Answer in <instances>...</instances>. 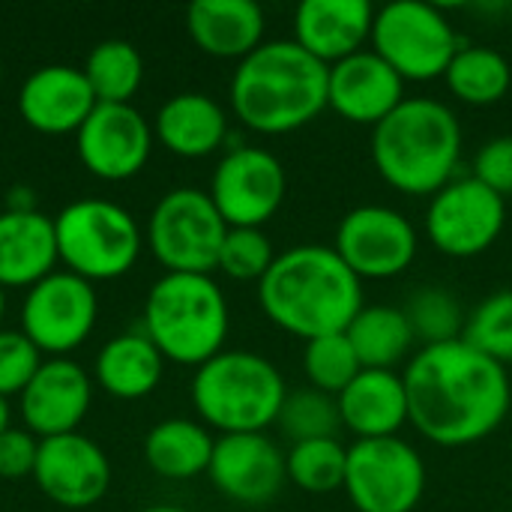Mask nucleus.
<instances>
[{"mask_svg":"<svg viewBox=\"0 0 512 512\" xmlns=\"http://www.w3.org/2000/svg\"><path fill=\"white\" fill-rule=\"evenodd\" d=\"M408 423L432 444L456 450L486 441L512 408L507 366L456 339L420 348L405 372Z\"/></svg>","mask_w":512,"mask_h":512,"instance_id":"nucleus-1","label":"nucleus"},{"mask_svg":"<svg viewBox=\"0 0 512 512\" xmlns=\"http://www.w3.org/2000/svg\"><path fill=\"white\" fill-rule=\"evenodd\" d=\"M258 306L279 330L312 342L345 333L363 303V282L333 246L303 243L276 255L258 282Z\"/></svg>","mask_w":512,"mask_h":512,"instance_id":"nucleus-2","label":"nucleus"},{"mask_svg":"<svg viewBox=\"0 0 512 512\" xmlns=\"http://www.w3.org/2000/svg\"><path fill=\"white\" fill-rule=\"evenodd\" d=\"M327 72L294 39H270L237 63L231 111L258 135H288L327 111Z\"/></svg>","mask_w":512,"mask_h":512,"instance_id":"nucleus-3","label":"nucleus"},{"mask_svg":"<svg viewBox=\"0 0 512 512\" xmlns=\"http://www.w3.org/2000/svg\"><path fill=\"white\" fill-rule=\"evenodd\" d=\"M462 123L456 111L429 96H408L372 129V165L402 195L432 198L462 162Z\"/></svg>","mask_w":512,"mask_h":512,"instance_id":"nucleus-4","label":"nucleus"},{"mask_svg":"<svg viewBox=\"0 0 512 512\" xmlns=\"http://www.w3.org/2000/svg\"><path fill=\"white\" fill-rule=\"evenodd\" d=\"M231 312L225 291L204 273H165L144 300V336L165 363L204 366L225 351Z\"/></svg>","mask_w":512,"mask_h":512,"instance_id":"nucleus-5","label":"nucleus"},{"mask_svg":"<svg viewBox=\"0 0 512 512\" xmlns=\"http://www.w3.org/2000/svg\"><path fill=\"white\" fill-rule=\"evenodd\" d=\"M189 396L207 429L249 435L279 420L288 387L273 360L255 351H222L195 369Z\"/></svg>","mask_w":512,"mask_h":512,"instance_id":"nucleus-6","label":"nucleus"},{"mask_svg":"<svg viewBox=\"0 0 512 512\" xmlns=\"http://www.w3.org/2000/svg\"><path fill=\"white\" fill-rule=\"evenodd\" d=\"M57 255L69 273L93 282L126 276L141 255V228L135 216L105 198H81L54 216Z\"/></svg>","mask_w":512,"mask_h":512,"instance_id":"nucleus-7","label":"nucleus"},{"mask_svg":"<svg viewBox=\"0 0 512 512\" xmlns=\"http://www.w3.org/2000/svg\"><path fill=\"white\" fill-rule=\"evenodd\" d=\"M369 48L387 60L405 84H423L444 78L462 42L438 6L423 0H393L375 9Z\"/></svg>","mask_w":512,"mask_h":512,"instance_id":"nucleus-8","label":"nucleus"},{"mask_svg":"<svg viewBox=\"0 0 512 512\" xmlns=\"http://www.w3.org/2000/svg\"><path fill=\"white\" fill-rule=\"evenodd\" d=\"M228 225L207 192L180 186L165 192L147 219V246L165 273H204L219 264Z\"/></svg>","mask_w":512,"mask_h":512,"instance_id":"nucleus-9","label":"nucleus"},{"mask_svg":"<svg viewBox=\"0 0 512 512\" xmlns=\"http://www.w3.org/2000/svg\"><path fill=\"white\" fill-rule=\"evenodd\" d=\"M342 489L357 512H414L426 492V462L399 435L354 441Z\"/></svg>","mask_w":512,"mask_h":512,"instance_id":"nucleus-10","label":"nucleus"},{"mask_svg":"<svg viewBox=\"0 0 512 512\" xmlns=\"http://www.w3.org/2000/svg\"><path fill=\"white\" fill-rule=\"evenodd\" d=\"M507 225V201L477 177H456L429 198L426 240L447 258H477L489 252Z\"/></svg>","mask_w":512,"mask_h":512,"instance_id":"nucleus-11","label":"nucleus"},{"mask_svg":"<svg viewBox=\"0 0 512 512\" xmlns=\"http://www.w3.org/2000/svg\"><path fill=\"white\" fill-rule=\"evenodd\" d=\"M333 249L360 282H381L402 276L414 264L420 252V237L414 222L396 207L363 204L342 216L333 237Z\"/></svg>","mask_w":512,"mask_h":512,"instance_id":"nucleus-12","label":"nucleus"},{"mask_svg":"<svg viewBox=\"0 0 512 512\" xmlns=\"http://www.w3.org/2000/svg\"><path fill=\"white\" fill-rule=\"evenodd\" d=\"M99 318L96 288L63 270L27 288L21 306V333L48 357H66L81 348Z\"/></svg>","mask_w":512,"mask_h":512,"instance_id":"nucleus-13","label":"nucleus"},{"mask_svg":"<svg viewBox=\"0 0 512 512\" xmlns=\"http://www.w3.org/2000/svg\"><path fill=\"white\" fill-rule=\"evenodd\" d=\"M288 174L279 156L264 147H231L213 177L210 201L228 228H264L282 207Z\"/></svg>","mask_w":512,"mask_h":512,"instance_id":"nucleus-14","label":"nucleus"},{"mask_svg":"<svg viewBox=\"0 0 512 512\" xmlns=\"http://www.w3.org/2000/svg\"><path fill=\"white\" fill-rule=\"evenodd\" d=\"M153 126L147 117L129 105L99 102L90 117L75 132V150L81 165L108 183L129 180L144 171L153 150Z\"/></svg>","mask_w":512,"mask_h":512,"instance_id":"nucleus-15","label":"nucleus"},{"mask_svg":"<svg viewBox=\"0 0 512 512\" xmlns=\"http://www.w3.org/2000/svg\"><path fill=\"white\" fill-rule=\"evenodd\" d=\"M33 480L48 501L66 510H87L105 498L111 486V462L96 441L69 432L39 441Z\"/></svg>","mask_w":512,"mask_h":512,"instance_id":"nucleus-16","label":"nucleus"},{"mask_svg":"<svg viewBox=\"0 0 512 512\" xmlns=\"http://www.w3.org/2000/svg\"><path fill=\"white\" fill-rule=\"evenodd\" d=\"M207 477L228 501L240 507H267L288 483L285 453L264 432L219 435Z\"/></svg>","mask_w":512,"mask_h":512,"instance_id":"nucleus-17","label":"nucleus"},{"mask_svg":"<svg viewBox=\"0 0 512 512\" xmlns=\"http://www.w3.org/2000/svg\"><path fill=\"white\" fill-rule=\"evenodd\" d=\"M405 81L372 48H363L327 72V108L354 126H378L405 102Z\"/></svg>","mask_w":512,"mask_h":512,"instance_id":"nucleus-18","label":"nucleus"},{"mask_svg":"<svg viewBox=\"0 0 512 512\" xmlns=\"http://www.w3.org/2000/svg\"><path fill=\"white\" fill-rule=\"evenodd\" d=\"M93 402L90 375L66 357H51L39 366L27 390L21 393L24 429L39 441L78 432Z\"/></svg>","mask_w":512,"mask_h":512,"instance_id":"nucleus-19","label":"nucleus"},{"mask_svg":"<svg viewBox=\"0 0 512 512\" xmlns=\"http://www.w3.org/2000/svg\"><path fill=\"white\" fill-rule=\"evenodd\" d=\"M96 96L84 78V69L51 63L27 75L18 93L21 120L42 135H69L96 108Z\"/></svg>","mask_w":512,"mask_h":512,"instance_id":"nucleus-20","label":"nucleus"},{"mask_svg":"<svg viewBox=\"0 0 512 512\" xmlns=\"http://www.w3.org/2000/svg\"><path fill=\"white\" fill-rule=\"evenodd\" d=\"M375 6L369 0H303L294 12V42L324 66L369 48Z\"/></svg>","mask_w":512,"mask_h":512,"instance_id":"nucleus-21","label":"nucleus"},{"mask_svg":"<svg viewBox=\"0 0 512 512\" xmlns=\"http://www.w3.org/2000/svg\"><path fill=\"white\" fill-rule=\"evenodd\" d=\"M342 429L357 441L396 438L408 423V390L396 369H360V375L336 396Z\"/></svg>","mask_w":512,"mask_h":512,"instance_id":"nucleus-22","label":"nucleus"},{"mask_svg":"<svg viewBox=\"0 0 512 512\" xmlns=\"http://www.w3.org/2000/svg\"><path fill=\"white\" fill-rule=\"evenodd\" d=\"M186 30L204 54L240 63L264 45L267 21L255 0H195Z\"/></svg>","mask_w":512,"mask_h":512,"instance_id":"nucleus-23","label":"nucleus"},{"mask_svg":"<svg viewBox=\"0 0 512 512\" xmlns=\"http://www.w3.org/2000/svg\"><path fill=\"white\" fill-rule=\"evenodd\" d=\"M57 234L54 219L33 213H0V288H33L54 273Z\"/></svg>","mask_w":512,"mask_h":512,"instance_id":"nucleus-24","label":"nucleus"},{"mask_svg":"<svg viewBox=\"0 0 512 512\" xmlns=\"http://www.w3.org/2000/svg\"><path fill=\"white\" fill-rule=\"evenodd\" d=\"M153 135L174 156L204 159L225 144L228 114L207 93H177L159 108Z\"/></svg>","mask_w":512,"mask_h":512,"instance_id":"nucleus-25","label":"nucleus"},{"mask_svg":"<svg viewBox=\"0 0 512 512\" xmlns=\"http://www.w3.org/2000/svg\"><path fill=\"white\" fill-rule=\"evenodd\" d=\"M165 372V357L159 354V348L141 333H123L108 339L99 354H96V384L123 402L132 399H144L150 396Z\"/></svg>","mask_w":512,"mask_h":512,"instance_id":"nucleus-26","label":"nucleus"},{"mask_svg":"<svg viewBox=\"0 0 512 512\" xmlns=\"http://www.w3.org/2000/svg\"><path fill=\"white\" fill-rule=\"evenodd\" d=\"M216 438L204 423L171 417L156 423L144 438V459L165 480H192L207 474Z\"/></svg>","mask_w":512,"mask_h":512,"instance_id":"nucleus-27","label":"nucleus"},{"mask_svg":"<svg viewBox=\"0 0 512 512\" xmlns=\"http://www.w3.org/2000/svg\"><path fill=\"white\" fill-rule=\"evenodd\" d=\"M363 369H396L414 357L417 336L405 309L387 303H369L345 330Z\"/></svg>","mask_w":512,"mask_h":512,"instance_id":"nucleus-28","label":"nucleus"},{"mask_svg":"<svg viewBox=\"0 0 512 512\" xmlns=\"http://www.w3.org/2000/svg\"><path fill=\"white\" fill-rule=\"evenodd\" d=\"M444 84L465 105H495L510 93L512 66L489 45H462L444 72Z\"/></svg>","mask_w":512,"mask_h":512,"instance_id":"nucleus-29","label":"nucleus"},{"mask_svg":"<svg viewBox=\"0 0 512 512\" xmlns=\"http://www.w3.org/2000/svg\"><path fill=\"white\" fill-rule=\"evenodd\" d=\"M84 78H87L96 102L129 105L144 81L141 51L126 39H105L87 54Z\"/></svg>","mask_w":512,"mask_h":512,"instance_id":"nucleus-30","label":"nucleus"},{"mask_svg":"<svg viewBox=\"0 0 512 512\" xmlns=\"http://www.w3.org/2000/svg\"><path fill=\"white\" fill-rule=\"evenodd\" d=\"M348 468V447L339 438H318L291 444L285 453V474L288 483L309 495H330L345 486Z\"/></svg>","mask_w":512,"mask_h":512,"instance_id":"nucleus-31","label":"nucleus"},{"mask_svg":"<svg viewBox=\"0 0 512 512\" xmlns=\"http://www.w3.org/2000/svg\"><path fill=\"white\" fill-rule=\"evenodd\" d=\"M405 315L411 321V330L417 336V342L426 345H444V342H456L465 336L468 327V315L462 309V303L456 300V294H450L441 285H429L420 288L408 306Z\"/></svg>","mask_w":512,"mask_h":512,"instance_id":"nucleus-32","label":"nucleus"},{"mask_svg":"<svg viewBox=\"0 0 512 512\" xmlns=\"http://www.w3.org/2000/svg\"><path fill=\"white\" fill-rule=\"evenodd\" d=\"M279 432L291 441H318V438H339L342 420H339V405L333 396L321 390H297L285 396V405L276 420Z\"/></svg>","mask_w":512,"mask_h":512,"instance_id":"nucleus-33","label":"nucleus"},{"mask_svg":"<svg viewBox=\"0 0 512 512\" xmlns=\"http://www.w3.org/2000/svg\"><path fill=\"white\" fill-rule=\"evenodd\" d=\"M360 369L363 366L345 333H330V336H318L306 342L303 372L312 390H321L336 399L360 375Z\"/></svg>","mask_w":512,"mask_h":512,"instance_id":"nucleus-34","label":"nucleus"},{"mask_svg":"<svg viewBox=\"0 0 512 512\" xmlns=\"http://www.w3.org/2000/svg\"><path fill=\"white\" fill-rule=\"evenodd\" d=\"M465 342H471L486 357L501 366H512V288L489 294L471 315L465 327Z\"/></svg>","mask_w":512,"mask_h":512,"instance_id":"nucleus-35","label":"nucleus"},{"mask_svg":"<svg viewBox=\"0 0 512 512\" xmlns=\"http://www.w3.org/2000/svg\"><path fill=\"white\" fill-rule=\"evenodd\" d=\"M273 261V243L261 228H228L216 270H222L234 282H261Z\"/></svg>","mask_w":512,"mask_h":512,"instance_id":"nucleus-36","label":"nucleus"},{"mask_svg":"<svg viewBox=\"0 0 512 512\" xmlns=\"http://www.w3.org/2000/svg\"><path fill=\"white\" fill-rule=\"evenodd\" d=\"M42 351L21 330H0V396H21L42 366Z\"/></svg>","mask_w":512,"mask_h":512,"instance_id":"nucleus-37","label":"nucleus"},{"mask_svg":"<svg viewBox=\"0 0 512 512\" xmlns=\"http://www.w3.org/2000/svg\"><path fill=\"white\" fill-rule=\"evenodd\" d=\"M471 177L498 192L504 201L512 198V135H498L477 150Z\"/></svg>","mask_w":512,"mask_h":512,"instance_id":"nucleus-38","label":"nucleus"},{"mask_svg":"<svg viewBox=\"0 0 512 512\" xmlns=\"http://www.w3.org/2000/svg\"><path fill=\"white\" fill-rule=\"evenodd\" d=\"M36 456H39V438L33 432L15 429V426L0 432V477L3 480L33 477Z\"/></svg>","mask_w":512,"mask_h":512,"instance_id":"nucleus-39","label":"nucleus"},{"mask_svg":"<svg viewBox=\"0 0 512 512\" xmlns=\"http://www.w3.org/2000/svg\"><path fill=\"white\" fill-rule=\"evenodd\" d=\"M6 210H15V213H33L36 210V195L30 186H15L9 189L6 195Z\"/></svg>","mask_w":512,"mask_h":512,"instance_id":"nucleus-40","label":"nucleus"},{"mask_svg":"<svg viewBox=\"0 0 512 512\" xmlns=\"http://www.w3.org/2000/svg\"><path fill=\"white\" fill-rule=\"evenodd\" d=\"M9 429V405H6V399L0 396V432H6Z\"/></svg>","mask_w":512,"mask_h":512,"instance_id":"nucleus-41","label":"nucleus"},{"mask_svg":"<svg viewBox=\"0 0 512 512\" xmlns=\"http://www.w3.org/2000/svg\"><path fill=\"white\" fill-rule=\"evenodd\" d=\"M141 512H186V510H180V507H168V504H156V507H147V510H141Z\"/></svg>","mask_w":512,"mask_h":512,"instance_id":"nucleus-42","label":"nucleus"},{"mask_svg":"<svg viewBox=\"0 0 512 512\" xmlns=\"http://www.w3.org/2000/svg\"><path fill=\"white\" fill-rule=\"evenodd\" d=\"M3 312H6V288H0V321H3Z\"/></svg>","mask_w":512,"mask_h":512,"instance_id":"nucleus-43","label":"nucleus"},{"mask_svg":"<svg viewBox=\"0 0 512 512\" xmlns=\"http://www.w3.org/2000/svg\"><path fill=\"white\" fill-rule=\"evenodd\" d=\"M0 72H3V63H0Z\"/></svg>","mask_w":512,"mask_h":512,"instance_id":"nucleus-44","label":"nucleus"},{"mask_svg":"<svg viewBox=\"0 0 512 512\" xmlns=\"http://www.w3.org/2000/svg\"><path fill=\"white\" fill-rule=\"evenodd\" d=\"M510 512H512V504H510Z\"/></svg>","mask_w":512,"mask_h":512,"instance_id":"nucleus-45","label":"nucleus"}]
</instances>
